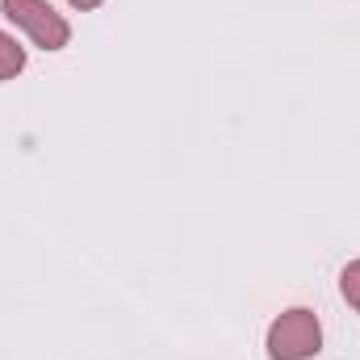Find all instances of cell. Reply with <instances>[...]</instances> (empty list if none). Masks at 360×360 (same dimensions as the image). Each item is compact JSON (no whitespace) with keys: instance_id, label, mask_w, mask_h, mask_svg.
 <instances>
[{"instance_id":"cell-1","label":"cell","mask_w":360,"mask_h":360,"mask_svg":"<svg viewBox=\"0 0 360 360\" xmlns=\"http://www.w3.org/2000/svg\"><path fill=\"white\" fill-rule=\"evenodd\" d=\"M323 352V327L319 314L306 306H293L285 314H276L269 327V356L272 360H310Z\"/></svg>"},{"instance_id":"cell-2","label":"cell","mask_w":360,"mask_h":360,"mask_svg":"<svg viewBox=\"0 0 360 360\" xmlns=\"http://www.w3.org/2000/svg\"><path fill=\"white\" fill-rule=\"evenodd\" d=\"M0 8H4V17H8L17 30H25L30 42L42 46V51H63V46L72 42V25H68V17L55 13L46 0H4Z\"/></svg>"},{"instance_id":"cell-3","label":"cell","mask_w":360,"mask_h":360,"mask_svg":"<svg viewBox=\"0 0 360 360\" xmlns=\"http://www.w3.org/2000/svg\"><path fill=\"white\" fill-rule=\"evenodd\" d=\"M25 72V46L0 30V80H17Z\"/></svg>"},{"instance_id":"cell-4","label":"cell","mask_w":360,"mask_h":360,"mask_svg":"<svg viewBox=\"0 0 360 360\" xmlns=\"http://www.w3.org/2000/svg\"><path fill=\"white\" fill-rule=\"evenodd\" d=\"M340 293H344V302L360 314V260H352L348 269L340 272Z\"/></svg>"},{"instance_id":"cell-5","label":"cell","mask_w":360,"mask_h":360,"mask_svg":"<svg viewBox=\"0 0 360 360\" xmlns=\"http://www.w3.org/2000/svg\"><path fill=\"white\" fill-rule=\"evenodd\" d=\"M68 4H72V8H80V13H89V8H101L105 0H68Z\"/></svg>"}]
</instances>
